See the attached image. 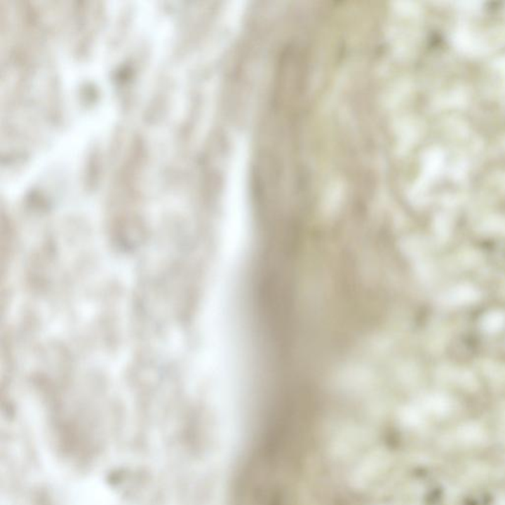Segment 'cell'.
I'll return each mask as SVG.
<instances>
[{
	"mask_svg": "<svg viewBox=\"0 0 505 505\" xmlns=\"http://www.w3.org/2000/svg\"><path fill=\"white\" fill-rule=\"evenodd\" d=\"M480 292L472 284L464 283L455 286L442 296V302L450 306H463L477 302Z\"/></svg>",
	"mask_w": 505,
	"mask_h": 505,
	"instance_id": "obj_1",
	"label": "cell"
},
{
	"mask_svg": "<svg viewBox=\"0 0 505 505\" xmlns=\"http://www.w3.org/2000/svg\"><path fill=\"white\" fill-rule=\"evenodd\" d=\"M458 440L465 445H480L487 440L484 427L477 422H467L457 429Z\"/></svg>",
	"mask_w": 505,
	"mask_h": 505,
	"instance_id": "obj_2",
	"label": "cell"
},
{
	"mask_svg": "<svg viewBox=\"0 0 505 505\" xmlns=\"http://www.w3.org/2000/svg\"><path fill=\"white\" fill-rule=\"evenodd\" d=\"M424 409L427 412L437 417H444L451 410V402L448 397L443 394H432L427 396L424 402Z\"/></svg>",
	"mask_w": 505,
	"mask_h": 505,
	"instance_id": "obj_3",
	"label": "cell"
},
{
	"mask_svg": "<svg viewBox=\"0 0 505 505\" xmlns=\"http://www.w3.org/2000/svg\"><path fill=\"white\" fill-rule=\"evenodd\" d=\"M483 330L487 334H497L505 328L504 311L495 310L487 313L482 320Z\"/></svg>",
	"mask_w": 505,
	"mask_h": 505,
	"instance_id": "obj_4",
	"label": "cell"
}]
</instances>
